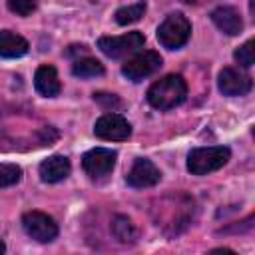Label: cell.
I'll return each mask as SVG.
<instances>
[{
    "instance_id": "obj_6",
    "label": "cell",
    "mask_w": 255,
    "mask_h": 255,
    "mask_svg": "<svg viewBox=\"0 0 255 255\" xmlns=\"http://www.w3.org/2000/svg\"><path fill=\"white\" fill-rule=\"evenodd\" d=\"M159 68H161V56L153 50H143L122 66V74L131 82H141L143 78L155 74Z\"/></svg>"
},
{
    "instance_id": "obj_11",
    "label": "cell",
    "mask_w": 255,
    "mask_h": 255,
    "mask_svg": "<svg viewBox=\"0 0 255 255\" xmlns=\"http://www.w3.org/2000/svg\"><path fill=\"white\" fill-rule=\"evenodd\" d=\"M213 24L227 36H237L243 30V20L233 6H219L211 12Z\"/></svg>"
},
{
    "instance_id": "obj_9",
    "label": "cell",
    "mask_w": 255,
    "mask_h": 255,
    "mask_svg": "<svg viewBox=\"0 0 255 255\" xmlns=\"http://www.w3.org/2000/svg\"><path fill=\"white\" fill-rule=\"evenodd\" d=\"M217 84H219L221 94H225V96H245L253 88L249 74H245L239 68H231V66H227L219 72Z\"/></svg>"
},
{
    "instance_id": "obj_16",
    "label": "cell",
    "mask_w": 255,
    "mask_h": 255,
    "mask_svg": "<svg viewBox=\"0 0 255 255\" xmlns=\"http://www.w3.org/2000/svg\"><path fill=\"white\" fill-rule=\"evenodd\" d=\"M112 233L122 243H133L137 239V229L126 215H116L112 221Z\"/></svg>"
},
{
    "instance_id": "obj_18",
    "label": "cell",
    "mask_w": 255,
    "mask_h": 255,
    "mask_svg": "<svg viewBox=\"0 0 255 255\" xmlns=\"http://www.w3.org/2000/svg\"><path fill=\"white\" fill-rule=\"evenodd\" d=\"M22 177V169L16 163H0V187H10L18 183Z\"/></svg>"
},
{
    "instance_id": "obj_1",
    "label": "cell",
    "mask_w": 255,
    "mask_h": 255,
    "mask_svg": "<svg viewBox=\"0 0 255 255\" xmlns=\"http://www.w3.org/2000/svg\"><path fill=\"white\" fill-rule=\"evenodd\" d=\"M187 96V84L181 76L169 74L153 82L147 90V102L155 110H171L179 106Z\"/></svg>"
},
{
    "instance_id": "obj_15",
    "label": "cell",
    "mask_w": 255,
    "mask_h": 255,
    "mask_svg": "<svg viewBox=\"0 0 255 255\" xmlns=\"http://www.w3.org/2000/svg\"><path fill=\"white\" fill-rule=\"evenodd\" d=\"M104 64L98 62L96 58H78L74 64H72V74L76 78H82V80H90V78H98V76H104Z\"/></svg>"
},
{
    "instance_id": "obj_3",
    "label": "cell",
    "mask_w": 255,
    "mask_h": 255,
    "mask_svg": "<svg viewBox=\"0 0 255 255\" xmlns=\"http://www.w3.org/2000/svg\"><path fill=\"white\" fill-rule=\"evenodd\" d=\"M189 36H191V24L179 12L169 14L157 28V40L167 50H179L181 46L187 44Z\"/></svg>"
},
{
    "instance_id": "obj_20",
    "label": "cell",
    "mask_w": 255,
    "mask_h": 255,
    "mask_svg": "<svg viewBox=\"0 0 255 255\" xmlns=\"http://www.w3.org/2000/svg\"><path fill=\"white\" fill-rule=\"evenodd\" d=\"M8 10L16 16H30L36 10V0H8Z\"/></svg>"
},
{
    "instance_id": "obj_4",
    "label": "cell",
    "mask_w": 255,
    "mask_h": 255,
    "mask_svg": "<svg viewBox=\"0 0 255 255\" xmlns=\"http://www.w3.org/2000/svg\"><path fill=\"white\" fill-rule=\"evenodd\" d=\"M145 44V36L141 32H128L124 36H104L98 40V48L108 58H124L133 52H137Z\"/></svg>"
},
{
    "instance_id": "obj_5",
    "label": "cell",
    "mask_w": 255,
    "mask_h": 255,
    "mask_svg": "<svg viewBox=\"0 0 255 255\" xmlns=\"http://www.w3.org/2000/svg\"><path fill=\"white\" fill-rule=\"evenodd\" d=\"M22 227L28 237L40 241V243H50L58 237V223L44 211H28L22 215Z\"/></svg>"
},
{
    "instance_id": "obj_14",
    "label": "cell",
    "mask_w": 255,
    "mask_h": 255,
    "mask_svg": "<svg viewBox=\"0 0 255 255\" xmlns=\"http://www.w3.org/2000/svg\"><path fill=\"white\" fill-rule=\"evenodd\" d=\"M28 42L10 30H0V58H20L28 52Z\"/></svg>"
},
{
    "instance_id": "obj_7",
    "label": "cell",
    "mask_w": 255,
    "mask_h": 255,
    "mask_svg": "<svg viewBox=\"0 0 255 255\" xmlns=\"http://www.w3.org/2000/svg\"><path fill=\"white\" fill-rule=\"evenodd\" d=\"M116 157L118 153L114 149H108V147H94L90 151L84 153L82 157V167L84 171L94 177V179H100V177H106L112 173L114 165H116Z\"/></svg>"
},
{
    "instance_id": "obj_12",
    "label": "cell",
    "mask_w": 255,
    "mask_h": 255,
    "mask_svg": "<svg viewBox=\"0 0 255 255\" xmlns=\"http://www.w3.org/2000/svg\"><path fill=\"white\" fill-rule=\"evenodd\" d=\"M70 171H72V165L66 155H52L40 163V177L46 183H56L66 179Z\"/></svg>"
},
{
    "instance_id": "obj_19",
    "label": "cell",
    "mask_w": 255,
    "mask_h": 255,
    "mask_svg": "<svg viewBox=\"0 0 255 255\" xmlns=\"http://www.w3.org/2000/svg\"><path fill=\"white\" fill-rule=\"evenodd\" d=\"M235 60H237V64H241L243 68H249V66H253V62H255V48H253V40H247L243 46H239L237 50H235Z\"/></svg>"
},
{
    "instance_id": "obj_21",
    "label": "cell",
    "mask_w": 255,
    "mask_h": 255,
    "mask_svg": "<svg viewBox=\"0 0 255 255\" xmlns=\"http://www.w3.org/2000/svg\"><path fill=\"white\" fill-rule=\"evenodd\" d=\"M94 100L100 104V106H104V108H120L122 106V102H120V98L116 96V94H104V92H98V94H94Z\"/></svg>"
},
{
    "instance_id": "obj_13",
    "label": "cell",
    "mask_w": 255,
    "mask_h": 255,
    "mask_svg": "<svg viewBox=\"0 0 255 255\" xmlns=\"http://www.w3.org/2000/svg\"><path fill=\"white\" fill-rule=\"evenodd\" d=\"M34 86L36 90L46 96V98H54L60 94L62 90V84H60V78H58V72L54 66H40L36 70V76H34Z\"/></svg>"
},
{
    "instance_id": "obj_23",
    "label": "cell",
    "mask_w": 255,
    "mask_h": 255,
    "mask_svg": "<svg viewBox=\"0 0 255 255\" xmlns=\"http://www.w3.org/2000/svg\"><path fill=\"white\" fill-rule=\"evenodd\" d=\"M4 251H6V245H4L2 241H0V253H4Z\"/></svg>"
},
{
    "instance_id": "obj_8",
    "label": "cell",
    "mask_w": 255,
    "mask_h": 255,
    "mask_svg": "<svg viewBox=\"0 0 255 255\" xmlns=\"http://www.w3.org/2000/svg\"><path fill=\"white\" fill-rule=\"evenodd\" d=\"M94 133L100 139H106V141H124L131 135V126L120 114H104L96 122Z\"/></svg>"
},
{
    "instance_id": "obj_22",
    "label": "cell",
    "mask_w": 255,
    "mask_h": 255,
    "mask_svg": "<svg viewBox=\"0 0 255 255\" xmlns=\"http://www.w3.org/2000/svg\"><path fill=\"white\" fill-rule=\"evenodd\" d=\"M181 2H185V4H197V2H203V0H181Z\"/></svg>"
},
{
    "instance_id": "obj_17",
    "label": "cell",
    "mask_w": 255,
    "mask_h": 255,
    "mask_svg": "<svg viewBox=\"0 0 255 255\" xmlns=\"http://www.w3.org/2000/svg\"><path fill=\"white\" fill-rule=\"evenodd\" d=\"M145 2H137V4H131V6H124L116 12V22L120 26H128V24H133L137 20H141V16L145 14Z\"/></svg>"
},
{
    "instance_id": "obj_2",
    "label": "cell",
    "mask_w": 255,
    "mask_h": 255,
    "mask_svg": "<svg viewBox=\"0 0 255 255\" xmlns=\"http://www.w3.org/2000/svg\"><path fill=\"white\" fill-rule=\"evenodd\" d=\"M231 157L229 147L213 145V147H197L187 157V169L193 175H207L211 171L221 169Z\"/></svg>"
},
{
    "instance_id": "obj_10",
    "label": "cell",
    "mask_w": 255,
    "mask_h": 255,
    "mask_svg": "<svg viewBox=\"0 0 255 255\" xmlns=\"http://www.w3.org/2000/svg\"><path fill=\"white\" fill-rule=\"evenodd\" d=\"M159 179H161V171L147 157H137L133 161L131 169L126 175L128 185L137 187V189H141V187H153L155 183H159Z\"/></svg>"
}]
</instances>
